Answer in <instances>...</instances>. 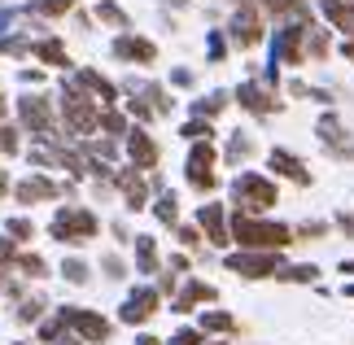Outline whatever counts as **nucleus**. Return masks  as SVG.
I'll return each instance as SVG.
<instances>
[{
  "instance_id": "36",
  "label": "nucleus",
  "mask_w": 354,
  "mask_h": 345,
  "mask_svg": "<svg viewBox=\"0 0 354 345\" xmlns=\"http://www.w3.org/2000/svg\"><path fill=\"white\" fill-rule=\"evenodd\" d=\"M310 57H328V35L310 31Z\"/></svg>"
},
{
  "instance_id": "19",
  "label": "nucleus",
  "mask_w": 354,
  "mask_h": 345,
  "mask_svg": "<svg viewBox=\"0 0 354 345\" xmlns=\"http://www.w3.org/2000/svg\"><path fill=\"white\" fill-rule=\"evenodd\" d=\"M197 218H201V227L210 232L214 245H227V223H223V210H219V205H201Z\"/></svg>"
},
{
  "instance_id": "35",
  "label": "nucleus",
  "mask_w": 354,
  "mask_h": 345,
  "mask_svg": "<svg viewBox=\"0 0 354 345\" xmlns=\"http://www.w3.org/2000/svg\"><path fill=\"white\" fill-rule=\"evenodd\" d=\"M101 127H105V131H114V136H122V127H127V122H122V114L105 109V114H101Z\"/></svg>"
},
{
  "instance_id": "46",
  "label": "nucleus",
  "mask_w": 354,
  "mask_h": 345,
  "mask_svg": "<svg viewBox=\"0 0 354 345\" xmlns=\"http://www.w3.org/2000/svg\"><path fill=\"white\" fill-rule=\"evenodd\" d=\"M136 345H158V337H140V341H136Z\"/></svg>"
},
{
  "instance_id": "37",
  "label": "nucleus",
  "mask_w": 354,
  "mask_h": 345,
  "mask_svg": "<svg viewBox=\"0 0 354 345\" xmlns=\"http://www.w3.org/2000/svg\"><path fill=\"white\" fill-rule=\"evenodd\" d=\"M39 310H44V301H22V310H18V319H26V324H31V319H39Z\"/></svg>"
},
{
  "instance_id": "28",
  "label": "nucleus",
  "mask_w": 354,
  "mask_h": 345,
  "mask_svg": "<svg viewBox=\"0 0 354 345\" xmlns=\"http://www.w3.org/2000/svg\"><path fill=\"white\" fill-rule=\"evenodd\" d=\"M101 22H110V26H127V13H122L118 5H110V0H101Z\"/></svg>"
},
{
  "instance_id": "27",
  "label": "nucleus",
  "mask_w": 354,
  "mask_h": 345,
  "mask_svg": "<svg viewBox=\"0 0 354 345\" xmlns=\"http://www.w3.org/2000/svg\"><path fill=\"white\" fill-rule=\"evenodd\" d=\"M31 236H35L31 218H9V241H31Z\"/></svg>"
},
{
  "instance_id": "47",
  "label": "nucleus",
  "mask_w": 354,
  "mask_h": 345,
  "mask_svg": "<svg viewBox=\"0 0 354 345\" xmlns=\"http://www.w3.org/2000/svg\"><path fill=\"white\" fill-rule=\"evenodd\" d=\"M57 345H79V341L75 337H57Z\"/></svg>"
},
{
  "instance_id": "45",
  "label": "nucleus",
  "mask_w": 354,
  "mask_h": 345,
  "mask_svg": "<svg viewBox=\"0 0 354 345\" xmlns=\"http://www.w3.org/2000/svg\"><path fill=\"white\" fill-rule=\"evenodd\" d=\"M105 271H110V275H114V280H118V275H122V262H118V258L110 254V258H105Z\"/></svg>"
},
{
  "instance_id": "49",
  "label": "nucleus",
  "mask_w": 354,
  "mask_h": 345,
  "mask_svg": "<svg viewBox=\"0 0 354 345\" xmlns=\"http://www.w3.org/2000/svg\"><path fill=\"white\" fill-rule=\"evenodd\" d=\"M342 271H346V275H354V262H342Z\"/></svg>"
},
{
  "instance_id": "25",
  "label": "nucleus",
  "mask_w": 354,
  "mask_h": 345,
  "mask_svg": "<svg viewBox=\"0 0 354 345\" xmlns=\"http://www.w3.org/2000/svg\"><path fill=\"white\" fill-rule=\"evenodd\" d=\"M227 328H232V315H223V310L201 315V333H227Z\"/></svg>"
},
{
  "instance_id": "21",
  "label": "nucleus",
  "mask_w": 354,
  "mask_h": 345,
  "mask_svg": "<svg viewBox=\"0 0 354 345\" xmlns=\"http://www.w3.org/2000/svg\"><path fill=\"white\" fill-rule=\"evenodd\" d=\"M197 301H214V288H210V284H201V280H193V284L184 288L180 301H175V310H193Z\"/></svg>"
},
{
  "instance_id": "42",
  "label": "nucleus",
  "mask_w": 354,
  "mask_h": 345,
  "mask_svg": "<svg viewBox=\"0 0 354 345\" xmlns=\"http://www.w3.org/2000/svg\"><path fill=\"white\" fill-rule=\"evenodd\" d=\"M0 53H26L22 39H0Z\"/></svg>"
},
{
  "instance_id": "4",
  "label": "nucleus",
  "mask_w": 354,
  "mask_h": 345,
  "mask_svg": "<svg viewBox=\"0 0 354 345\" xmlns=\"http://www.w3.org/2000/svg\"><path fill=\"white\" fill-rule=\"evenodd\" d=\"M62 109H66V122H71V131H75V136H88V131L101 122L97 105H92L84 92H75V88H66V96H62Z\"/></svg>"
},
{
  "instance_id": "44",
  "label": "nucleus",
  "mask_w": 354,
  "mask_h": 345,
  "mask_svg": "<svg viewBox=\"0 0 354 345\" xmlns=\"http://www.w3.org/2000/svg\"><path fill=\"white\" fill-rule=\"evenodd\" d=\"M180 241H184V245H188V250H193V245H197V241H201V236H197V232H193V227H180Z\"/></svg>"
},
{
  "instance_id": "26",
  "label": "nucleus",
  "mask_w": 354,
  "mask_h": 345,
  "mask_svg": "<svg viewBox=\"0 0 354 345\" xmlns=\"http://www.w3.org/2000/svg\"><path fill=\"white\" fill-rule=\"evenodd\" d=\"M62 275H66L71 284H84V280H88V262H79V258H66V262H62Z\"/></svg>"
},
{
  "instance_id": "14",
  "label": "nucleus",
  "mask_w": 354,
  "mask_h": 345,
  "mask_svg": "<svg viewBox=\"0 0 354 345\" xmlns=\"http://www.w3.org/2000/svg\"><path fill=\"white\" fill-rule=\"evenodd\" d=\"M232 39H236V44H245V48L263 39V22H258L254 9H241L236 18H232Z\"/></svg>"
},
{
  "instance_id": "9",
  "label": "nucleus",
  "mask_w": 354,
  "mask_h": 345,
  "mask_svg": "<svg viewBox=\"0 0 354 345\" xmlns=\"http://www.w3.org/2000/svg\"><path fill=\"white\" fill-rule=\"evenodd\" d=\"M302 35L306 26H284L280 39H276V53H271V66H302Z\"/></svg>"
},
{
  "instance_id": "5",
  "label": "nucleus",
  "mask_w": 354,
  "mask_h": 345,
  "mask_svg": "<svg viewBox=\"0 0 354 345\" xmlns=\"http://www.w3.org/2000/svg\"><path fill=\"white\" fill-rule=\"evenodd\" d=\"M227 271L250 275V280H263V275H280V258H276V254H267V250H254V254H232V258H227Z\"/></svg>"
},
{
  "instance_id": "3",
  "label": "nucleus",
  "mask_w": 354,
  "mask_h": 345,
  "mask_svg": "<svg viewBox=\"0 0 354 345\" xmlns=\"http://www.w3.org/2000/svg\"><path fill=\"white\" fill-rule=\"evenodd\" d=\"M53 236H57L62 245H79V241L97 236V214L66 205V210H57V218H53Z\"/></svg>"
},
{
  "instance_id": "41",
  "label": "nucleus",
  "mask_w": 354,
  "mask_h": 345,
  "mask_svg": "<svg viewBox=\"0 0 354 345\" xmlns=\"http://www.w3.org/2000/svg\"><path fill=\"white\" fill-rule=\"evenodd\" d=\"M276 13H289V9H302V0H267Z\"/></svg>"
},
{
  "instance_id": "22",
  "label": "nucleus",
  "mask_w": 354,
  "mask_h": 345,
  "mask_svg": "<svg viewBox=\"0 0 354 345\" xmlns=\"http://www.w3.org/2000/svg\"><path fill=\"white\" fill-rule=\"evenodd\" d=\"M324 13L337 22V31H354V5H346V0H324Z\"/></svg>"
},
{
  "instance_id": "38",
  "label": "nucleus",
  "mask_w": 354,
  "mask_h": 345,
  "mask_svg": "<svg viewBox=\"0 0 354 345\" xmlns=\"http://www.w3.org/2000/svg\"><path fill=\"white\" fill-rule=\"evenodd\" d=\"M0 149H5V153H18V131L13 127H0Z\"/></svg>"
},
{
  "instance_id": "18",
  "label": "nucleus",
  "mask_w": 354,
  "mask_h": 345,
  "mask_svg": "<svg viewBox=\"0 0 354 345\" xmlns=\"http://www.w3.org/2000/svg\"><path fill=\"white\" fill-rule=\"evenodd\" d=\"M118 188H122V197H127L131 210H145V179L136 171H118Z\"/></svg>"
},
{
  "instance_id": "40",
  "label": "nucleus",
  "mask_w": 354,
  "mask_h": 345,
  "mask_svg": "<svg viewBox=\"0 0 354 345\" xmlns=\"http://www.w3.org/2000/svg\"><path fill=\"white\" fill-rule=\"evenodd\" d=\"M175 345H201V333L197 328H184V333H175Z\"/></svg>"
},
{
  "instance_id": "2",
  "label": "nucleus",
  "mask_w": 354,
  "mask_h": 345,
  "mask_svg": "<svg viewBox=\"0 0 354 345\" xmlns=\"http://www.w3.org/2000/svg\"><path fill=\"white\" fill-rule=\"evenodd\" d=\"M232 201L241 205L245 214H263L267 205H276V184L263 175H254V171H245L236 175V184H232Z\"/></svg>"
},
{
  "instance_id": "39",
  "label": "nucleus",
  "mask_w": 354,
  "mask_h": 345,
  "mask_svg": "<svg viewBox=\"0 0 354 345\" xmlns=\"http://www.w3.org/2000/svg\"><path fill=\"white\" fill-rule=\"evenodd\" d=\"M245 153H250V140H245V136H236V140L227 144V158H232V162H241Z\"/></svg>"
},
{
  "instance_id": "20",
  "label": "nucleus",
  "mask_w": 354,
  "mask_h": 345,
  "mask_svg": "<svg viewBox=\"0 0 354 345\" xmlns=\"http://www.w3.org/2000/svg\"><path fill=\"white\" fill-rule=\"evenodd\" d=\"M75 84H84L88 92H97V101H105V105H110L114 96H118V92H114V84H110V79H101L97 71H79V75H75Z\"/></svg>"
},
{
  "instance_id": "11",
  "label": "nucleus",
  "mask_w": 354,
  "mask_h": 345,
  "mask_svg": "<svg viewBox=\"0 0 354 345\" xmlns=\"http://www.w3.org/2000/svg\"><path fill=\"white\" fill-rule=\"evenodd\" d=\"M127 153H131V162L140 171H153L158 167V144L149 140L145 131H127Z\"/></svg>"
},
{
  "instance_id": "32",
  "label": "nucleus",
  "mask_w": 354,
  "mask_h": 345,
  "mask_svg": "<svg viewBox=\"0 0 354 345\" xmlns=\"http://www.w3.org/2000/svg\"><path fill=\"white\" fill-rule=\"evenodd\" d=\"M315 275H319L315 267H284V271H280V280H297V284H310Z\"/></svg>"
},
{
  "instance_id": "8",
  "label": "nucleus",
  "mask_w": 354,
  "mask_h": 345,
  "mask_svg": "<svg viewBox=\"0 0 354 345\" xmlns=\"http://www.w3.org/2000/svg\"><path fill=\"white\" fill-rule=\"evenodd\" d=\"M18 114H22V122H26L31 131H39V136H48V131H53L48 96H22V101H18Z\"/></svg>"
},
{
  "instance_id": "50",
  "label": "nucleus",
  "mask_w": 354,
  "mask_h": 345,
  "mask_svg": "<svg viewBox=\"0 0 354 345\" xmlns=\"http://www.w3.org/2000/svg\"><path fill=\"white\" fill-rule=\"evenodd\" d=\"M171 5H184V0H171Z\"/></svg>"
},
{
  "instance_id": "34",
  "label": "nucleus",
  "mask_w": 354,
  "mask_h": 345,
  "mask_svg": "<svg viewBox=\"0 0 354 345\" xmlns=\"http://www.w3.org/2000/svg\"><path fill=\"white\" fill-rule=\"evenodd\" d=\"M223 105H227V96H223V92H214V96H206V101L197 105V114H219Z\"/></svg>"
},
{
  "instance_id": "24",
  "label": "nucleus",
  "mask_w": 354,
  "mask_h": 345,
  "mask_svg": "<svg viewBox=\"0 0 354 345\" xmlns=\"http://www.w3.org/2000/svg\"><path fill=\"white\" fill-rule=\"evenodd\" d=\"M35 53H39L44 62H53V66H71V57H66V48L57 44V39H39V44H35Z\"/></svg>"
},
{
  "instance_id": "29",
  "label": "nucleus",
  "mask_w": 354,
  "mask_h": 345,
  "mask_svg": "<svg viewBox=\"0 0 354 345\" xmlns=\"http://www.w3.org/2000/svg\"><path fill=\"white\" fill-rule=\"evenodd\" d=\"M210 136H214V131H210V122H201V118H197V122H188V127H184V140H193V144L210 140Z\"/></svg>"
},
{
  "instance_id": "30",
  "label": "nucleus",
  "mask_w": 354,
  "mask_h": 345,
  "mask_svg": "<svg viewBox=\"0 0 354 345\" xmlns=\"http://www.w3.org/2000/svg\"><path fill=\"white\" fill-rule=\"evenodd\" d=\"M71 5H75V0H31V9L35 13H48V18H53V13H66Z\"/></svg>"
},
{
  "instance_id": "48",
  "label": "nucleus",
  "mask_w": 354,
  "mask_h": 345,
  "mask_svg": "<svg viewBox=\"0 0 354 345\" xmlns=\"http://www.w3.org/2000/svg\"><path fill=\"white\" fill-rule=\"evenodd\" d=\"M346 57H350V62H354V39H350V44H346Z\"/></svg>"
},
{
  "instance_id": "15",
  "label": "nucleus",
  "mask_w": 354,
  "mask_h": 345,
  "mask_svg": "<svg viewBox=\"0 0 354 345\" xmlns=\"http://www.w3.org/2000/svg\"><path fill=\"white\" fill-rule=\"evenodd\" d=\"M271 171H280V175H289L293 184H310V171L297 162L293 153H284V149H271Z\"/></svg>"
},
{
  "instance_id": "6",
  "label": "nucleus",
  "mask_w": 354,
  "mask_h": 345,
  "mask_svg": "<svg viewBox=\"0 0 354 345\" xmlns=\"http://www.w3.org/2000/svg\"><path fill=\"white\" fill-rule=\"evenodd\" d=\"M214 149H210V140H201V144H193V153H188V184H193L197 192H206V188H214Z\"/></svg>"
},
{
  "instance_id": "13",
  "label": "nucleus",
  "mask_w": 354,
  "mask_h": 345,
  "mask_svg": "<svg viewBox=\"0 0 354 345\" xmlns=\"http://www.w3.org/2000/svg\"><path fill=\"white\" fill-rule=\"evenodd\" d=\"M319 136H324V144H328L337 158H350V153H354V144L346 140V127H342V122H337L333 114H324V118H319Z\"/></svg>"
},
{
  "instance_id": "23",
  "label": "nucleus",
  "mask_w": 354,
  "mask_h": 345,
  "mask_svg": "<svg viewBox=\"0 0 354 345\" xmlns=\"http://www.w3.org/2000/svg\"><path fill=\"white\" fill-rule=\"evenodd\" d=\"M136 262H140L145 275L158 271V245H153V236H136Z\"/></svg>"
},
{
  "instance_id": "16",
  "label": "nucleus",
  "mask_w": 354,
  "mask_h": 345,
  "mask_svg": "<svg viewBox=\"0 0 354 345\" xmlns=\"http://www.w3.org/2000/svg\"><path fill=\"white\" fill-rule=\"evenodd\" d=\"M13 197H18L22 205H31V201H48V197H57V184H53V179H26V184H18V192H13Z\"/></svg>"
},
{
  "instance_id": "1",
  "label": "nucleus",
  "mask_w": 354,
  "mask_h": 345,
  "mask_svg": "<svg viewBox=\"0 0 354 345\" xmlns=\"http://www.w3.org/2000/svg\"><path fill=\"white\" fill-rule=\"evenodd\" d=\"M232 236L245 245V250L276 254V250H284V245L293 241V232L284 227V223H267V218H254V214H236L232 218Z\"/></svg>"
},
{
  "instance_id": "51",
  "label": "nucleus",
  "mask_w": 354,
  "mask_h": 345,
  "mask_svg": "<svg viewBox=\"0 0 354 345\" xmlns=\"http://www.w3.org/2000/svg\"><path fill=\"white\" fill-rule=\"evenodd\" d=\"M350 297H354V288H350Z\"/></svg>"
},
{
  "instance_id": "43",
  "label": "nucleus",
  "mask_w": 354,
  "mask_h": 345,
  "mask_svg": "<svg viewBox=\"0 0 354 345\" xmlns=\"http://www.w3.org/2000/svg\"><path fill=\"white\" fill-rule=\"evenodd\" d=\"M0 262H18V254H13V241H0Z\"/></svg>"
},
{
  "instance_id": "10",
  "label": "nucleus",
  "mask_w": 354,
  "mask_h": 345,
  "mask_svg": "<svg viewBox=\"0 0 354 345\" xmlns=\"http://www.w3.org/2000/svg\"><path fill=\"white\" fill-rule=\"evenodd\" d=\"M153 310H158V293H153V288H136V293L122 301L118 319H122V324H145Z\"/></svg>"
},
{
  "instance_id": "33",
  "label": "nucleus",
  "mask_w": 354,
  "mask_h": 345,
  "mask_svg": "<svg viewBox=\"0 0 354 345\" xmlns=\"http://www.w3.org/2000/svg\"><path fill=\"white\" fill-rule=\"evenodd\" d=\"M18 271H26V275H44L48 267H44V258H35V254H22V258H18Z\"/></svg>"
},
{
  "instance_id": "31",
  "label": "nucleus",
  "mask_w": 354,
  "mask_h": 345,
  "mask_svg": "<svg viewBox=\"0 0 354 345\" xmlns=\"http://www.w3.org/2000/svg\"><path fill=\"white\" fill-rule=\"evenodd\" d=\"M175 214H180V210H175V192H162V197H158V218H162V223H175Z\"/></svg>"
},
{
  "instance_id": "17",
  "label": "nucleus",
  "mask_w": 354,
  "mask_h": 345,
  "mask_svg": "<svg viewBox=\"0 0 354 345\" xmlns=\"http://www.w3.org/2000/svg\"><path fill=\"white\" fill-rule=\"evenodd\" d=\"M236 96H241V105L250 109V114H271V109H276V101H271V96L258 88V84H241Z\"/></svg>"
},
{
  "instance_id": "7",
  "label": "nucleus",
  "mask_w": 354,
  "mask_h": 345,
  "mask_svg": "<svg viewBox=\"0 0 354 345\" xmlns=\"http://www.w3.org/2000/svg\"><path fill=\"white\" fill-rule=\"evenodd\" d=\"M62 319H66V328H75L84 341H105L110 337V324L101 319V315H92V310H79V306H66L62 310Z\"/></svg>"
},
{
  "instance_id": "12",
  "label": "nucleus",
  "mask_w": 354,
  "mask_h": 345,
  "mask_svg": "<svg viewBox=\"0 0 354 345\" xmlns=\"http://www.w3.org/2000/svg\"><path fill=\"white\" fill-rule=\"evenodd\" d=\"M114 53H118V57H127V62H145V66L158 57V48L149 44V39H140V35H118L114 39Z\"/></svg>"
}]
</instances>
